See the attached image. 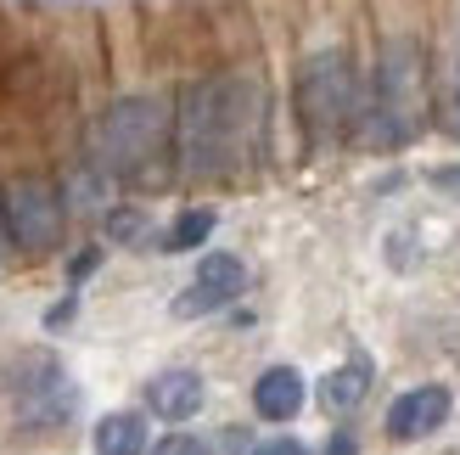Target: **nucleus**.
<instances>
[{"mask_svg":"<svg viewBox=\"0 0 460 455\" xmlns=\"http://www.w3.org/2000/svg\"><path fill=\"white\" fill-rule=\"evenodd\" d=\"M259 85L252 79H202L180 102V157L191 174H225L259 129Z\"/></svg>","mask_w":460,"mask_h":455,"instance_id":"1","label":"nucleus"},{"mask_svg":"<svg viewBox=\"0 0 460 455\" xmlns=\"http://www.w3.org/2000/svg\"><path fill=\"white\" fill-rule=\"evenodd\" d=\"M421 124H427L421 45L416 40H394L382 51V67H376V102H371L365 141H371V147H404V141L421 135Z\"/></svg>","mask_w":460,"mask_h":455,"instance_id":"2","label":"nucleus"},{"mask_svg":"<svg viewBox=\"0 0 460 455\" xmlns=\"http://www.w3.org/2000/svg\"><path fill=\"white\" fill-rule=\"evenodd\" d=\"M297 119L309 129V147H326L354 124V67L342 51H320L297 67Z\"/></svg>","mask_w":460,"mask_h":455,"instance_id":"3","label":"nucleus"},{"mask_svg":"<svg viewBox=\"0 0 460 455\" xmlns=\"http://www.w3.org/2000/svg\"><path fill=\"white\" fill-rule=\"evenodd\" d=\"M164 141V107L146 102V96H129V102H112L96 124V157L107 169H135L146 164Z\"/></svg>","mask_w":460,"mask_h":455,"instance_id":"4","label":"nucleus"},{"mask_svg":"<svg viewBox=\"0 0 460 455\" xmlns=\"http://www.w3.org/2000/svg\"><path fill=\"white\" fill-rule=\"evenodd\" d=\"M0 214H6V231L17 247H57L62 242V192L51 186V180H17V186L6 192V202H0Z\"/></svg>","mask_w":460,"mask_h":455,"instance_id":"5","label":"nucleus"},{"mask_svg":"<svg viewBox=\"0 0 460 455\" xmlns=\"http://www.w3.org/2000/svg\"><path fill=\"white\" fill-rule=\"evenodd\" d=\"M242 281H247V270H242L236 254H208L197 264L191 287L174 299V315H180V321H191V315H214V309H225L242 292Z\"/></svg>","mask_w":460,"mask_h":455,"instance_id":"6","label":"nucleus"},{"mask_svg":"<svg viewBox=\"0 0 460 455\" xmlns=\"http://www.w3.org/2000/svg\"><path fill=\"white\" fill-rule=\"evenodd\" d=\"M444 422H449V388L427 382V388H410V394L394 399V411H387V433H394V439H427V433H438Z\"/></svg>","mask_w":460,"mask_h":455,"instance_id":"7","label":"nucleus"},{"mask_svg":"<svg viewBox=\"0 0 460 455\" xmlns=\"http://www.w3.org/2000/svg\"><path fill=\"white\" fill-rule=\"evenodd\" d=\"M146 405H152V411L164 416V422H186V416L202 411V377L186 371V366L157 371V377L146 382Z\"/></svg>","mask_w":460,"mask_h":455,"instance_id":"8","label":"nucleus"},{"mask_svg":"<svg viewBox=\"0 0 460 455\" xmlns=\"http://www.w3.org/2000/svg\"><path fill=\"white\" fill-rule=\"evenodd\" d=\"M252 411H259L264 422H292L297 411H304V377H297L292 366H270L259 382H252Z\"/></svg>","mask_w":460,"mask_h":455,"instance_id":"9","label":"nucleus"},{"mask_svg":"<svg viewBox=\"0 0 460 455\" xmlns=\"http://www.w3.org/2000/svg\"><path fill=\"white\" fill-rule=\"evenodd\" d=\"M74 411V388H67V377L45 360L40 366V382H29L22 388V416L29 422H57V416H67Z\"/></svg>","mask_w":460,"mask_h":455,"instance_id":"10","label":"nucleus"},{"mask_svg":"<svg viewBox=\"0 0 460 455\" xmlns=\"http://www.w3.org/2000/svg\"><path fill=\"white\" fill-rule=\"evenodd\" d=\"M96 455H146V422L135 411H112L96 422Z\"/></svg>","mask_w":460,"mask_h":455,"instance_id":"11","label":"nucleus"},{"mask_svg":"<svg viewBox=\"0 0 460 455\" xmlns=\"http://www.w3.org/2000/svg\"><path fill=\"white\" fill-rule=\"evenodd\" d=\"M365 388H371V371L354 360V366H342V371H332L326 382H320V405L342 416V411H354V405L365 399Z\"/></svg>","mask_w":460,"mask_h":455,"instance_id":"12","label":"nucleus"},{"mask_svg":"<svg viewBox=\"0 0 460 455\" xmlns=\"http://www.w3.org/2000/svg\"><path fill=\"white\" fill-rule=\"evenodd\" d=\"M208 236H214V214L208 209H191V214H180L174 231L164 236V254H186V247H202Z\"/></svg>","mask_w":460,"mask_h":455,"instance_id":"13","label":"nucleus"},{"mask_svg":"<svg viewBox=\"0 0 460 455\" xmlns=\"http://www.w3.org/2000/svg\"><path fill=\"white\" fill-rule=\"evenodd\" d=\"M152 455H208V444H202V439H191V433H169V439L157 444Z\"/></svg>","mask_w":460,"mask_h":455,"instance_id":"14","label":"nucleus"},{"mask_svg":"<svg viewBox=\"0 0 460 455\" xmlns=\"http://www.w3.org/2000/svg\"><path fill=\"white\" fill-rule=\"evenodd\" d=\"M444 112H449V129L460 135V51H455V74H449V96H444Z\"/></svg>","mask_w":460,"mask_h":455,"instance_id":"15","label":"nucleus"},{"mask_svg":"<svg viewBox=\"0 0 460 455\" xmlns=\"http://www.w3.org/2000/svg\"><path fill=\"white\" fill-rule=\"evenodd\" d=\"M252 455H309V450L297 444V439H270V444H259Z\"/></svg>","mask_w":460,"mask_h":455,"instance_id":"16","label":"nucleus"},{"mask_svg":"<svg viewBox=\"0 0 460 455\" xmlns=\"http://www.w3.org/2000/svg\"><path fill=\"white\" fill-rule=\"evenodd\" d=\"M432 186H438V192H460V169H444V174H432Z\"/></svg>","mask_w":460,"mask_h":455,"instance_id":"17","label":"nucleus"},{"mask_svg":"<svg viewBox=\"0 0 460 455\" xmlns=\"http://www.w3.org/2000/svg\"><path fill=\"white\" fill-rule=\"evenodd\" d=\"M326 455H354V444H349V439H337V444H332Z\"/></svg>","mask_w":460,"mask_h":455,"instance_id":"18","label":"nucleus"},{"mask_svg":"<svg viewBox=\"0 0 460 455\" xmlns=\"http://www.w3.org/2000/svg\"><path fill=\"white\" fill-rule=\"evenodd\" d=\"M0 225H6V214H0Z\"/></svg>","mask_w":460,"mask_h":455,"instance_id":"19","label":"nucleus"}]
</instances>
